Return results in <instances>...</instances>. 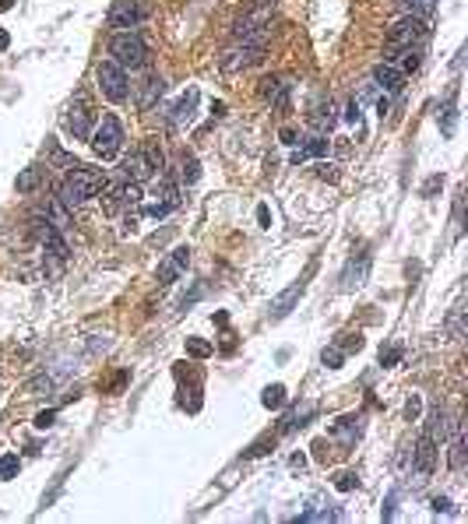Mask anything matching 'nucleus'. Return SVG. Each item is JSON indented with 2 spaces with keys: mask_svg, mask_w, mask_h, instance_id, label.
I'll return each instance as SVG.
<instances>
[{
  "mask_svg": "<svg viewBox=\"0 0 468 524\" xmlns=\"http://www.w3.org/2000/svg\"><path fill=\"white\" fill-rule=\"evenodd\" d=\"M324 152H328V141H324V137H310L306 145H299L293 152V166L306 162V159H317V155H324Z\"/></svg>",
  "mask_w": 468,
  "mask_h": 524,
  "instance_id": "19",
  "label": "nucleus"
},
{
  "mask_svg": "<svg viewBox=\"0 0 468 524\" xmlns=\"http://www.w3.org/2000/svg\"><path fill=\"white\" fill-rule=\"evenodd\" d=\"M261 405H264V408H282V405H286V387H282V384H271V387H264V394H261Z\"/></svg>",
  "mask_w": 468,
  "mask_h": 524,
  "instance_id": "28",
  "label": "nucleus"
},
{
  "mask_svg": "<svg viewBox=\"0 0 468 524\" xmlns=\"http://www.w3.org/2000/svg\"><path fill=\"white\" fill-rule=\"evenodd\" d=\"M145 18H148V4L145 0H117L110 7V28H120V32L137 28Z\"/></svg>",
  "mask_w": 468,
  "mask_h": 524,
  "instance_id": "9",
  "label": "nucleus"
},
{
  "mask_svg": "<svg viewBox=\"0 0 468 524\" xmlns=\"http://www.w3.org/2000/svg\"><path fill=\"white\" fill-rule=\"evenodd\" d=\"M180 179H183L187 187H194V183L201 179V162H197L194 155H183V169H180Z\"/></svg>",
  "mask_w": 468,
  "mask_h": 524,
  "instance_id": "29",
  "label": "nucleus"
},
{
  "mask_svg": "<svg viewBox=\"0 0 468 524\" xmlns=\"http://www.w3.org/2000/svg\"><path fill=\"white\" fill-rule=\"evenodd\" d=\"M194 110H197V88H187L183 95H180V103H176L173 110H170V127H180V123H190L194 120Z\"/></svg>",
  "mask_w": 468,
  "mask_h": 524,
  "instance_id": "17",
  "label": "nucleus"
},
{
  "mask_svg": "<svg viewBox=\"0 0 468 524\" xmlns=\"http://www.w3.org/2000/svg\"><path fill=\"white\" fill-rule=\"evenodd\" d=\"M451 468H454V471L465 468V433H462V426H458V433H454V440H451Z\"/></svg>",
  "mask_w": 468,
  "mask_h": 524,
  "instance_id": "26",
  "label": "nucleus"
},
{
  "mask_svg": "<svg viewBox=\"0 0 468 524\" xmlns=\"http://www.w3.org/2000/svg\"><path fill=\"white\" fill-rule=\"evenodd\" d=\"M53 419H57V412H53V408L39 412V415H36V429H50V426H53Z\"/></svg>",
  "mask_w": 468,
  "mask_h": 524,
  "instance_id": "41",
  "label": "nucleus"
},
{
  "mask_svg": "<svg viewBox=\"0 0 468 524\" xmlns=\"http://www.w3.org/2000/svg\"><path fill=\"white\" fill-rule=\"evenodd\" d=\"M120 194H123V208H134V204H141V187L137 183H120Z\"/></svg>",
  "mask_w": 468,
  "mask_h": 524,
  "instance_id": "32",
  "label": "nucleus"
},
{
  "mask_svg": "<svg viewBox=\"0 0 468 524\" xmlns=\"http://www.w3.org/2000/svg\"><path fill=\"white\" fill-rule=\"evenodd\" d=\"M289 465H293V471H303V468H306V454H293Z\"/></svg>",
  "mask_w": 468,
  "mask_h": 524,
  "instance_id": "51",
  "label": "nucleus"
},
{
  "mask_svg": "<svg viewBox=\"0 0 468 524\" xmlns=\"http://www.w3.org/2000/svg\"><path fill=\"white\" fill-rule=\"evenodd\" d=\"M299 295H303V282H296V285H289L286 292H279V295L271 299V306H268V317H271V320L289 317V313H293V306L299 303Z\"/></svg>",
  "mask_w": 468,
  "mask_h": 524,
  "instance_id": "15",
  "label": "nucleus"
},
{
  "mask_svg": "<svg viewBox=\"0 0 468 524\" xmlns=\"http://www.w3.org/2000/svg\"><path fill=\"white\" fill-rule=\"evenodd\" d=\"M398 4H402V7H409L412 14H419V18H422V14H430L440 0H398Z\"/></svg>",
  "mask_w": 468,
  "mask_h": 524,
  "instance_id": "35",
  "label": "nucleus"
},
{
  "mask_svg": "<svg viewBox=\"0 0 468 524\" xmlns=\"http://www.w3.org/2000/svg\"><path fill=\"white\" fill-rule=\"evenodd\" d=\"M402 359V349L395 345V349H380V366H395Z\"/></svg>",
  "mask_w": 468,
  "mask_h": 524,
  "instance_id": "42",
  "label": "nucleus"
},
{
  "mask_svg": "<svg viewBox=\"0 0 468 524\" xmlns=\"http://www.w3.org/2000/svg\"><path fill=\"white\" fill-rule=\"evenodd\" d=\"M310 415H313V405L306 402V405H299V408H293L286 419H282V433H289V429H299V426H306L310 422Z\"/></svg>",
  "mask_w": 468,
  "mask_h": 524,
  "instance_id": "22",
  "label": "nucleus"
},
{
  "mask_svg": "<svg viewBox=\"0 0 468 524\" xmlns=\"http://www.w3.org/2000/svg\"><path fill=\"white\" fill-rule=\"evenodd\" d=\"M321 362H324L328 370H342V362H345V352H342V345H328V349L321 352Z\"/></svg>",
  "mask_w": 468,
  "mask_h": 524,
  "instance_id": "31",
  "label": "nucleus"
},
{
  "mask_svg": "<svg viewBox=\"0 0 468 524\" xmlns=\"http://www.w3.org/2000/svg\"><path fill=\"white\" fill-rule=\"evenodd\" d=\"M324 447H328V440H317V444H313V451H317V461H328V451H324Z\"/></svg>",
  "mask_w": 468,
  "mask_h": 524,
  "instance_id": "50",
  "label": "nucleus"
},
{
  "mask_svg": "<svg viewBox=\"0 0 468 524\" xmlns=\"http://www.w3.org/2000/svg\"><path fill=\"white\" fill-rule=\"evenodd\" d=\"M355 486H359V478H355L352 471H345V475H338V478H335V489H342V493H352Z\"/></svg>",
  "mask_w": 468,
  "mask_h": 524,
  "instance_id": "40",
  "label": "nucleus"
},
{
  "mask_svg": "<svg viewBox=\"0 0 468 524\" xmlns=\"http://www.w3.org/2000/svg\"><path fill=\"white\" fill-rule=\"evenodd\" d=\"M7 46H11V36H7V32L0 28V50H7Z\"/></svg>",
  "mask_w": 468,
  "mask_h": 524,
  "instance_id": "53",
  "label": "nucleus"
},
{
  "mask_svg": "<svg viewBox=\"0 0 468 524\" xmlns=\"http://www.w3.org/2000/svg\"><path fill=\"white\" fill-rule=\"evenodd\" d=\"M310 127H313L317 134H328V130L335 127V110H331V103H328V106H317V110L310 113Z\"/></svg>",
  "mask_w": 468,
  "mask_h": 524,
  "instance_id": "21",
  "label": "nucleus"
},
{
  "mask_svg": "<svg viewBox=\"0 0 468 524\" xmlns=\"http://www.w3.org/2000/svg\"><path fill=\"white\" fill-rule=\"evenodd\" d=\"M14 475H18V454H4V458H0V478L11 482Z\"/></svg>",
  "mask_w": 468,
  "mask_h": 524,
  "instance_id": "36",
  "label": "nucleus"
},
{
  "mask_svg": "<svg viewBox=\"0 0 468 524\" xmlns=\"http://www.w3.org/2000/svg\"><path fill=\"white\" fill-rule=\"evenodd\" d=\"M88 137H92V152H95L103 162L117 159L120 148H123V127H120L117 117H103V123H99Z\"/></svg>",
  "mask_w": 468,
  "mask_h": 524,
  "instance_id": "4",
  "label": "nucleus"
},
{
  "mask_svg": "<svg viewBox=\"0 0 468 524\" xmlns=\"http://www.w3.org/2000/svg\"><path fill=\"white\" fill-rule=\"evenodd\" d=\"M261 4H268V7H271V4H275V0H261Z\"/></svg>",
  "mask_w": 468,
  "mask_h": 524,
  "instance_id": "55",
  "label": "nucleus"
},
{
  "mask_svg": "<svg viewBox=\"0 0 468 524\" xmlns=\"http://www.w3.org/2000/svg\"><path fill=\"white\" fill-rule=\"evenodd\" d=\"M106 190V197H103V211L106 215H117L120 208H123V194H120V187H103Z\"/></svg>",
  "mask_w": 468,
  "mask_h": 524,
  "instance_id": "30",
  "label": "nucleus"
},
{
  "mask_svg": "<svg viewBox=\"0 0 468 524\" xmlns=\"http://www.w3.org/2000/svg\"><path fill=\"white\" fill-rule=\"evenodd\" d=\"M366 275H370V253L363 250V253H355L349 264H345V275H342V289H345V292L359 289V285L366 282Z\"/></svg>",
  "mask_w": 468,
  "mask_h": 524,
  "instance_id": "14",
  "label": "nucleus"
},
{
  "mask_svg": "<svg viewBox=\"0 0 468 524\" xmlns=\"http://www.w3.org/2000/svg\"><path fill=\"white\" fill-rule=\"evenodd\" d=\"M95 78H99V92H103L110 103H123V99H127L130 78H127V70L120 67L117 60H103L99 70H95Z\"/></svg>",
  "mask_w": 468,
  "mask_h": 524,
  "instance_id": "7",
  "label": "nucleus"
},
{
  "mask_svg": "<svg viewBox=\"0 0 468 524\" xmlns=\"http://www.w3.org/2000/svg\"><path fill=\"white\" fill-rule=\"evenodd\" d=\"M359 117H363V113H359V99L352 95V99H349V110H345V120H349V123H359Z\"/></svg>",
  "mask_w": 468,
  "mask_h": 524,
  "instance_id": "44",
  "label": "nucleus"
},
{
  "mask_svg": "<svg viewBox=\"0 0 468 524\" xmlns=\"http://www.w3.org/2000/svg\"><path fill=\"white\" fill-rule=\"evenodd\" d=\"M257 222H261L264 229H271V211H268V204H261V208H257Z\"/></svg>",
  "mask_w": 468,
  "mask_h": 524,
  "instance_id": "47",
  "label": "nucleus"
},
{
  "mask_svg": "<svg viewBox=\"0 0 468 524\" xmlns=\"http://www.w3.org/2000/svg\"><path fill=\"white\" fill-rule=\"evenodd\" d=\"M46 155H50V162H53L57 169H78V166H81V162H78L74 155H67V152L60 148L53 137H46Z\"/></svg>",
  "mask_w": 468,
  "mask_h": 524,
  "instance_id": "20",
  "label": "nucleus"
},
{
  "mask_svg": "<svg viewBox=\"0 0 468 524\" xmlns=\"http://www.w3.org/2000/svg\"><path fill=\"white\" fill-rule=\"evenodd\" d=\"M282 141H286V145H296V130H293V127H282Z\"/></svg>",
  "mask_w": 468,
  "mask_h": 524,
  "instance_id": "52",
  "label": "nucleus"
},
{
  "mask_svg": "<svg viewBox=\"0 0 468 524\" xmlns=\"http://www.w3.org/2000/svg\"><path fill=\"white\" fill-rule=\"evenodd\" d=\"M454 127H458V110H454V95L444 103V110H440V130L451 137L454 134Z\"/></svg>",
  "mask_w": 468,
  "mask_h": 524,
  "instance_id": "27",
  "label": "nucleus"
},
{
  "mask_svg": "<svg viewBox=\"0 0 468 524\" xmlns=\"http://www.w3.org/2000/svg\"><path fill=\"white\" fill-rule=\"evenodd\" d=\"M331 436H338V440L352 444V440L359 436V419H338V422L331 426Z\"/></svg>",
  "mask_w": 468,
  "mask_h": 524,
  "instance_id": "24",
  "label": "nucleus"
},
{
  "mask_svg": "<svg viewBox=\"0 0 468 524\" xmlns=\"http://www.w3.org/2000/svg\"><path fill=\"white\" fill-rule=\"evenodd\" d=\"M437 451H440V444L437 440H430L426 433L419 436V444H415V454H412V461L419 468V475H430L433 465H437Z\"/></svg>",
  "mask_w": 468,
  "mask_h": 524,
  "instance_id": "16",
  "label": "nucleus"
},
{
  "mask_svg": "<svg viewBox=\"0 0 468 524\" xmlns=\"http://www.w3.org/2000/svg\"><path fill=\"white\" fill-rule=\"evenodd\" d=\"M187 264H190V250L187 246H176L173 253H166V261L159 264V285H173L176 278L187 271Z\"/></svg>",
  "mask_w": 468,
  "mask_h": 524,
  "instance_id": "11",
  "label": "nucleus"
},
{
  "mask_svg": "<svg viewBox=\"0 0 468 524\" xmlns=\"http://www.w3.org/2000/svg\"><path fill=\"white\" fill-rule=\"evenodd\" d=\"M63 123H67V130H71L78 141H85V137L92 134V113H88V103H85V95H78V103L67 110Z\"/></svg>",
  "mask_w": 468,
  "mask_h": 524,
  "instance_id": "10",
  "label": "nucleus"
},
{
  "mask_svg": "<svg viewBox=\"0 0 468 524\" xmlns=\"http://www.w3.org/2000/svg\"><path fill=\"white\" fill-rule=\"evenodd\" d=\"M373 81H377V88H384V95H398L405 88V74L395 63H377L373 67Z\"/></svg>",
  "mask_w": 468,
  "mask_h": 524,
  "instance_id": "12",
  "label": "nucleus"
},
{
  "mask_svg": "<svg viewBox=\"0 0 468 524\" xmlns=\"http://www.w3.org/2000/svg\"><path fill=\"white\" fill-rule=\"evenodd\" d=\"M173 211V204H166V201H155V204H145V215H152V219H166Z\"/></svg>",
  "mask_w": 468,
  "mask_h": 524,
  "instance_id": "38",
  "label": "nucleus"
},
{
  "mask_svg": "<svg viewBox=\"0 0 468 524\" xmlns=\"http://www.w3.org/2000/svg\"><path fill=\"white\" fill-rule=\"evenodd\" d=\"M402 63V74H409V70H419V63H422V53L419 50H402V57H395Z\"/></svg>",
  "mask_w": 468,
  "mask_h": 524,
  "instance_id": "33",
  "label": "nucleus"
},
{
  "mask_svg": "<svg viewBox=\"0 0 468 524\" xmlns=\"http://www.w3.org/2000/svg\"><path fill=\"white\" fill-rule=\"evenodd\" d=\"M317 176H321V179H331V183L338 179V173H335V166H328V162H321V166H317Z\"/></svg>",
  "mask_w": 468,
  "mask_h": 524,
  "instance_id": "46",
  "label": "nucleus"
},
{
  "mask_svg": "<svg viewBox=\"0 0 468 524\" xmlns=\"http://www.w3.org/2000/svg\"><path fill=\"white\" fill-rule=\"evenodd\" d=\"M233 36L236 39H246V43H268L271 36V7L268 4H257L250 11H243L239 18L233 21Z\"/></svg>",
  "mask_w": 468,
  "mask_h": 524,
  "instance_id": "2",
  "label": "nucleus"
},
{
  "mask_svg": "<svg viewBox=\"0 0 468 524\" xmlns=\"http://www.w3.org/2000/svg\"><path fill=\"white\" fill-rule=\"evenodd\" d=\"M28 391H32V394H39V391H53V377H50V373H39V377L28 384Z\"/></svg>",
  "mask_w": 468,
  "mask_h": 524,
  "instance_id": "39",
  "label": "nucleus"
},
{
  "mask_svg": "<svg viewBox=\"0 0 468 524\" xmlns=\"http://www.w3.org/2000/svg\"><path fill=\"white\" fill-rule=\"evenodd\" d=\"M264 60V46L261 43H246V39H236L233 46L222 53L219 60V67L226 70V74H236V70H246V67H254V63H261Z\"/></svg>",
  "mask_w": 468,
  "mask_h": 524,
  "instance_id": "8",
  "label": "nucleus"
},
{
  "mask_svg": "<svg viewBox=\"0 0 468 524\" xmlns=\"http://www.w3.org/2000/svg\"><path fill=\"white\" fill-rule=\"evenodd\" d=\"M162 92H166V81L152 70V74H145V81L137 85V110H152L159 99H162Z\"/></svg>",
  "mask_w": 468,
  "mask_h": 524,
  "instance_id": "13",
  "label": "nucleus"
},
{
  "mask_svg": "<svg viewBox=\"0 0 468 524\" xmlns=\"http://www.w3.org/2000/svg\"><path fill=\"white\" fill-rule=\"evenodd\" d=\"M419 412H422V402L412 394L409 398V405H405V419H419Z\"/></svg>",
  "mask_w": 468,
  "mask_h": 524,
  "instance_id": "45",
  "label": "nucleus"
},
{
  "mask_svg": "<svg viewBox=\"0 0 468 524\" xmlns=\"http://www.w3.org/2000/svg\"><path fill=\"white\" fill-rule=\"evenodd\" d=\"M426 36H430L426 21H422L419 14H409V18H402V21L391 25L388 46H391V50H419V43H422Z\"/></svg>",
  "mask_w": 468,
  "mask_h": 524,
  "instance_id": "5",
  "label": "nucleus"
},
{
  "mask_svg": "<svg viewBox=\"0 0 468 524\" xmlns=\"http://www.w3.org/2000/svg\"><path fill=\"white\" fill-rule=\"evenodd\" d=\"M159 197H162V201H166V204H180V190H176V183L173 179H166V183H162V187H159Z\"/></svg>",
  "mask_w": 468,
  "mask_h": 524,
  "instance_id": "37",
  "label": "nucleus"
},
{
  "mask_svg": "<svg viewBox=\"0 0 468 524\" xmlns=\"http://www.w3.org/2000/svg\"><path fill=\"white\" fill-rule=\"evenodd\" d=\"M426 436H430V440H437V444H444V436H447V419H444V412H440V408L430 415V422H426Z\"/></svg>",
  "mask_w": 468,
  "mask_h": 524,
  "instance_id": "23",
  "label": "nucleus"
},
{
  "mask_svg": "<svg viewBox=\"0 0 468 524\" xmlns=\"http://www.w3.org/2000/svg\"><path fill=\"white\" fill-rule=\"evenodd\" d=\"M39 183H43V169H36V166H32V169L18 173V183H14V187H18V194H32Z\"/></svg>",
  "mask_w": 468,
  "mask_h": 524,
  "instance_id": "25",
  "label": "nucleus"
},
{
  "mask_svg": "<svg viewBox=\"0 0 468 524\" xmlns=\"http://www.w3.org/2000/svg\"><path fill=\"white\" fill-rule=\"evenodd\" d=\"M433 510H437V514H451V500L437 496V500H433Z\"/></svg>",
  "mask_w": 468,
  "mask_h": 524,
  "instance_id": "48",
  "label": "nucleus"
},
{
  "mask_svg": "<svg viewBox=\"0 0 468 524\" xmlns=\"http://www.w3.org/2000/svg\"><path fill=\"white\" fill-rule=\"evenodd\" d=\"M110 57L117 60L123 70H137V67H148V46L134 32H117L110 39Z\"/></svg>",
  "mask_w": 468,
  "mask_h": 524,
  "instance_id": "3",
  "label": "nucleus"
},
{
  "mask_svg": "<svg viewBox=\"0 0 468 524\" xmlns=\"http://www.w3.org/2000/svg\"><path fill=\"white\" fill-rule=\"evenodd\" d=\"M155 169H162V152H159V145H145L141 152H130V155L123 159V176H127L130 183H145Z\"/></svg>",
  "mask_w": 468,
  "mask_h": 524,
  "instance_id": "6",
  "label": "nucleus"
},
{
  "mask_svg": "<svg viewBox=\"0 0 468 524\" xmlns=\"http://www.w3.org/2000/svg\"><path fill=\"white\" fill-rule=\"evenodd\" d=\"M36 211H39L43 219H50V222L57 226L60 233H63V229L71 226V215H67V204H63L60 197H46V201H43V204H39Z\"/></svg>",
  "mask_w": 468,
  "mask_h": 524,
  "instance_id": "18",
  "label": "nucleus"
},
{
  "mask_svg": "<svg viewBox=\"0 0 468 524\" xmlns=\"http://www.w3.org/2000/svg\"><path fill=\"white\" fill-rule=\"evenodd\" d=\"M187 352H190L194 359H208V355H212V342H204V338H187Z\"/></svg>",
  "mask_w": 468,
  "mask_h": 524,
  "instance_id": "34",
  "label": "nucleus"
},
{
  "mask_svg": "<svg viewBox=\"0 0 468 524\" xmlns=\"http://www.w3.org/2000/svg\"><path fill=\"white\" fill-rule=\"evenodd\" d=\"M14 7V0H0V11H11Z\"/></svg>",
  "mask_w": 468,
  "mask_h": 524,
  "instance_id": "54",
  "label": "nucleus"
},
{
  "mask_svg": "<svg viewBox=\"0 0 468 524\" xmlns=\"http://www.w3.org/2000/svg\"><path fill=\"white\" fill-rule=\"evenodd\" d=\"M440 187H444V176H430V179H426V187H422V197H433Z\"/></svg>",
  "mask_w": 468,
  "mask_h": 524,
  "instance_id": "43",
  "label": "nucleus"
},
{
  "mask_svg": "<svg viewBox=\"0 0 468 524\" xmlns=\"http://www.w3.org/2000/svg\"><path fill=\"white\" fill-rule=\"evenodd\" d=\"M342 338H345V342H342L345 349H363V338H359V335H342ZM345 349H342V352H345Z\"/></svg>",
  "mask_w": 468,
  "mask_h": 524,
  "instance_id": "49",
  "label": "nucleus"
},
{
  "mask_svg": "<svg viewBox=\"0 0 468 524\" xmlns=\"http://www.w3.org/2000/svg\"><path fill=\"white\" fill-rule=\"evenodd\" d=\"M103 187H106V176L99 173V169H85V166H78V169H71V176L60 183L57 197L67 204V208H78V204H85L88 197H95Z\"/></svg>",
  "mask_w": 468,
  "mask_h": 524,
  "instance_id": "1",
  "label": "nucleus"
}]
</instances>
